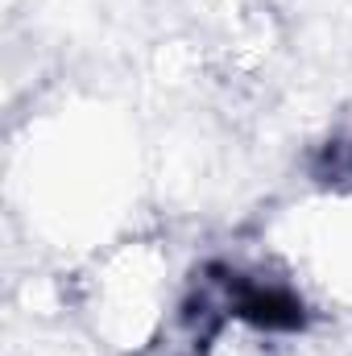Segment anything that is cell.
I'll return each mask as SVG.
<instances>
[{"label": "cell", "instance_id": "1", "mask_svg": "<svg viewBox=\"0 0 352 356\" xmlns=\"http://www.w3.org/2000/svg\"><path fill=\"white\" fill-rule=\"evenodd\" d=\"M319 178L332 186H352V133H340L319 154Z\"/></svg>", "mask_w": 352, "mask_h": 356}]
</instances>
